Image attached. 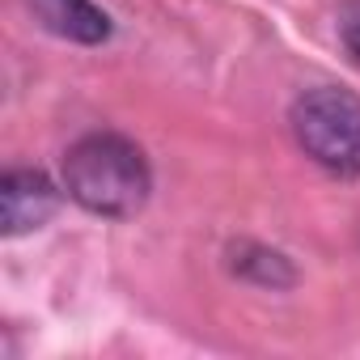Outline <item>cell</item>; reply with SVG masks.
Wrapping results in <instances>:
<instances>
[{
	"mask_svg": "<svg viewBox=\"0 0 360 360\" xmlns=\"http://www.w3.org/2000/svg\"><path fill=\"white\" fill-rule=\"evenodd\" d=\"M301 153L335 178L360 174V98L335 85L305 89L288 110Z\"/></svg>",
	"mask_w": 360,
	"mask_h": 360,
	"instance_id": "7a4b0ae2",
	"label": "cell"
},
{
	"mask_svg": "<svg viewBox=\"0 0 360 360\" xmlns=\"http://www.w3.org/2000/svg\"><path fill=\"white\" fill-rule=\"evenodd\" d=\"M64 191L94 217H136L148 204L153 169L136 140L119 131H89L64 153Z\"/></svg>",
	"mask_w": 360,
	"mask_h": 360,
	"instance_id": "6da1fadb",
	"label": "cell"
},
{
	"mask_svg": "<svg viewBox=\"0 0 360 360\" xmlns=\"http://www.w3.org/2000/svg\"><path fill=\"white\" fill-rule=\"evenodd\" d=\"M60 208V191L43 169H9L0 178V229L5 238H22L43 229Z\"/></svg>",
	"mask_w": 360,
	"mask_h": 360,
	"instance_id": "3957f363",
	"label": "cell"
},
{
	"mask_svg": "<svg viewBox=\"0 0 360 360\" xmlns=\"http://www.w3.org/2000/svg\"><path fill=\"white\" fill-rule=\"evenodd\" d=\"M26 9L56 39L81 43V47H98V43L110 39V18L94 0H26Z\"/></svg>",
	"mask_w": 360,
	"mask_h": 360,
	"instance_id": "277c9868",
	"label": "cell"
},
{
	"mask_svg": "<svg viewBox=\"0 0 360 360\" xmlns=\"http://www.w3.org/2000/svg\"><path fill=\"white\" fill-rule=\"evenodd\" d=\"M339 39L347 47V56L360 64V0H347L343 13H339Z\"/></svg>",
	"mask_w": 360,
	"mask_h": 360,
	"instance_id": "5b68a950",
	"label": "cell"
}]
</instances>
